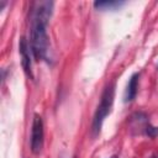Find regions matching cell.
I'll return each mask as SVG.
<instances>
[{"mask_svg":"<svg viewBox=\"0 0 158 158\" xmlns=\"http://www.w3.org/2000/svg\"><path fill=\"white\" fill-rule=\"evenodd\" d=\"M43 146V122L41 116L35 115L31 131V149L33 153H38Z\"/></svg>","mask_w":158,"mask_h":158,"instance_id":"3","label":"cell"},{"mask_svg":"<svg viewBox=\"0 0 158 158\" xmlns=\"http://www.w3.org/2000/svg\"><path fill=\"white\" fill-rule=\"evenodd\" d=\"M111 158H116V157H111Z\"/></svg>","mask_w":158,"mask_h":158,"instance_id":"8","label":"cell"},{"mask_svg":"<svg viewBox=\"0 0 158 158\" xmlns=\"http://www.w3.org/2000/svg\"><path fill=\"white\" fill-rule=\"evenodd\" d=\"M147 133L149 135V136H156L157 133H158V128H156V127H151V126H148L147 127Z\"/></svg>","mask_w":158,"mask_h":158,"instance_id":"7","label":"cell"},{"mask_svg":"<svg viewBox=\"0 0 158 158\" xmlns=\"http://www.w3.org/2000/svg\"><path fill=\"white\" fill-rule=\"evenodd\" d=\"M112 102H114V85L111 84V85L106 86V89H105V91H104V94L101 96L100 104L98 106V110L95 112L94 123H93V128H94L95 132H98L100 130L104 118L107 116V114L111 110Z\"/></svg>","mask_w":158,"mask_h":158,"instance_id":"2","label":"cell"},{"mask_svg":"<svg viewBox=\"0 0 158 158\" xmlns=\"http://www.w3.org/2000/svg\"><path fill=\"white\" fill-rule=\"evenodd\" d=\"M122 5V2H118V1H96L95 2V7H99V9H114V7H117Z\"/></svg>","mask_w":158,"mask_h":158,"instance_id":"6","label":"cell"},{"mask_svg":"<svg viewBox=\"0 0 158 158\" xmlns=\"http://www.w3.org/2000/svg\"><path fill=\"white\" fill-rule=\"evenodd\" d=\"M53 2L41 1L33 9L31 30V51L36 59H43L48 52L49 42L47 36V23L52 14Z\"/></svg>","mask_w":158,"mask_h":158,"instance_id":"1","label":"cell"},{"mask_svg":"<svg viewBox=\"0 0 158 158\" xmlns=\"http://www.w3.org/2000/svg\"><path fill=\"white\" fill-rule=\"evenodd\" d=\"M19 48H20V56H21V60H22V67L26 72L27 75H30L32 78V69H31V58H30V47L27 43V40L25 37H22L20 40L19 43Z\"/></svg>","mask_w":158,"mask_h":158,"instance_id":"4","label":"cell"},{"mask_svg":"<svg viewBox=\"0 0 158 158\" xmlns=\"http://www.w3.org/2000/svg\"><path fill=\"white\" fill-rule=\"evenodd\" d=\"M153 158H157V157H153Z\"/></svg>","mask_w":158,"mask_h":158,"instance_id":"9","label":"cell"},{"mask_svg":"<svg viewBox=\"0 0 158 158\" xmlns=\"http://www.w3.org/2000/svg\"><path fill=\"white\" fill-rule=\"evenodd\" d=\"M138 89V74H133L127 84V89L125 93V101H131L136 98Z\"/></svg>","mask_w":158,"mask_h":158,"instance_id":"5","label":"cell"}]
</instances>
